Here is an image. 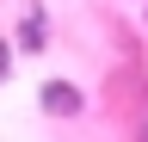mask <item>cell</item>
I'll return each instance as SVG.
<instances>
[{
	"instance_id": "obj_1",
	"label": "cell",
	"mask_w": 148,
	"mask_h": 142,
	"mask_svg": "<svg viewBox=\"0 0 148 142\" xmlns=\"http://www.w3.org/2000/svg\"><path fill=\"white\" fill-rule=\"evenodd\" d=\"M37 105H43L49 117H80V111H86V93H80V86H68V80H43Z\"/></svg>"
},
{
	"instance_id": "obj_2",
	"label": "cell",
	"mask_w": 148,
	"mask_h": 142,
	"mask_svg": "<svg viewBox=\"0 0 148 142\" xmlns=\"http://www.w3.org/2000/svg\"><path fill=\"white\" fill-rule=\"evenodd\" d=\"M18 25H25V31H18V49H43V43H49V19H43V6L25 12Z\"/></svg>"
},
{
	"instance_id": "obj_3",
	"label": "cell",
	"mask_w": 148,
	"mask_h": 142,
	"mask_svg": "<svg viewBox=\"0 0 148 142\" xmlns=\"http://www.w3.org/2000/svg\"><path fill=\"white\" fill-rule=\"evenodd\" d=\"M6 74H12V43L0 37V80H6Z\"/></svg>"
}]
</instances>
